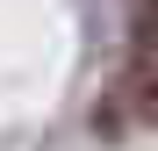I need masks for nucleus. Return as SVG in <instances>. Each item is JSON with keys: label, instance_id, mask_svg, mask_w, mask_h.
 <instances>
[{"label": "nucleus", "instance_id": "f257e3e1", "mask_svg": "<svg viewBox=\"0 0 158 151\" xmlns=\"http://www.w3.org/2000/svg\"><path fill=\"white\" fill-rule=\"evenodd\" d=\"M101 130H158V58H129L115 94L101 101Z\"/></svg>", "mask_w": 158, "mask_h": 151}, {"label": "nucleus", "instance_id": "f03ea898", "mask_svg": "<svg viewBox=\"0 0 158 151\" xmlns=\"http://www.w3.org/2000/svg\"><path fill=\"white\" fill-rule=\"evenodd\" d=\"M129 43H137V58H158V0H137V22H129Z\"/></svg>", "mask_w": 158, "mask_h": 151}]
</instances>
